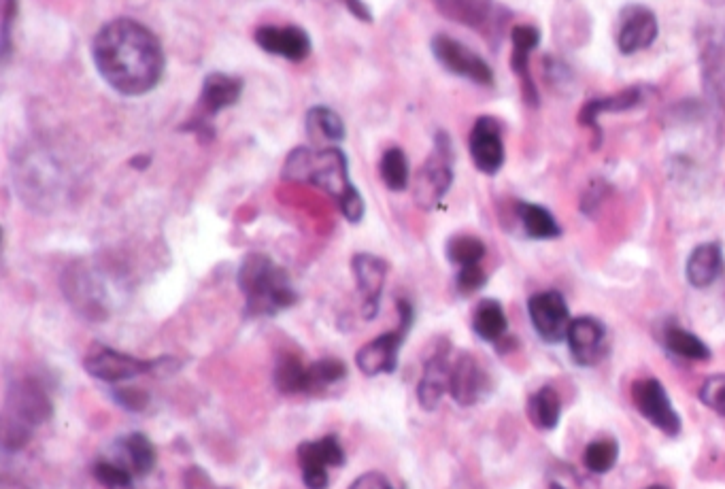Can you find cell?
Wrapping results in <instances>:
<instances>
[{
    "mask_svg": "<svg viewBox=\"0 0 725 489\" xmlns=\"http://www.w3.org/2000/svg\"><path fill=\"white\" fill-rule=\"evenodd\" d=\"M632 394L638 411L643 413L655 428H660L668 436L679 434L681 419L677 411L672 409L668 394L660 381L657 379L636 381L632 387Z\"/></svg>",
    "mask_w": 725,
    "mask_h": 489,
    "instance_id": "obj_10",
    "label": "cell"
},
{
    "mask_svg": "<svg viewBox=\"0 0 725 489\" xmlns=\"http://www.w3.org/2000/svg\"><path fill=\"white\" fill-rule=\"evenodd\" d=\"M345 375H347V368L339 360L326 358V360L313 362L309 366V392L326 390V387L334 385L336 381L345 379Z\"/></svg>",
    "mask_w": 725,
    "mask_h": 489,
    "instance_id": "obj_34",
    "label": "cell"
},
{
    "mask_svg": "<svg viewBox=\"0 0 725 489\" xmlns=\"http://www.w3.org/2000/svg\"><path fill=\"white\" fill-rule=\"evenodd\" d=\"M254 39L264 52L290 62H302L311 54V37L300 26H260Z\"/></svg>",
    "mask_w": 725,
    "mask_h": 489,
    "instance_id": "obj_15",
    "label": "cell"
},
{
    "mask_svg": "<svg viewBox=\"0 0 725 489\" xmlns=\"http://www.w3.org/2000/svg\"><path fill=\"white\" fill-rule=\"evenodd\" d=\"M171 362L173 360H168V358L141 360V358L128 356V353L103 347L98 351H92L90 356L83 360V368H86L88 373L98 381L122 383V381L134 379L139 375H147V373H164L162 368Z\"/></svg>",
    "mask_w": 725,
    "mask_h": 489,
    "instance_id": "obj_7",
    "label": "cell"
},
{
    "mask_svg": "<svg viewBox=\"0 0 725 489\" xmlns=\"http://www.w3.org/2000/svg\"><path fill=\"white\" fill-rule=\"evenodd\" d=\"M647 489H668V487H664V485H651V487H647Z\"/></svg>",
    "mask_w": 725,
    "mask_h": 489,
    "instance_id": "obj_43",
    "label": "cell"
},
{
    "mask_svg": "<svg viewBox=\"0 0 725 489\" xmlns=\"http://www.w3.org/2000/svg\"><path fill=\"white\" fill-rule=\"evenodd\" d=\"M451 364L447 360V351H438L426 362L424 377L417 385V400L421 409L434 411L441 404L443 396L449 392Z\"/></svg>",
    "mask_w": 725,
    "mask_h": 489,
    "instance_id": "obj_21",
    "label": "cell"
},
{
    "mask_svg": "<svg viewBox=\"0 0 725 489\" xmlns=\"http://www.w3.org/2000/svg\"><path fill=\"white\" fill-rule=\"evenodd\" d=\"M243 79L228 73H211L202 81L200 88V113L215 117L224 109L234 107L243 94Z\"/></svg>",
    "mask_w": 725,
    "mask_h": 489,
    "instance_id": "obj_19",
    "label": "cell"
},
{
    "mask_svg": "<svg viewBox=\"0 0 725 489\" xmlns=\"http://www.w3.org/2000/svg\"><path fill=\"white\" fill-rule=\"evenodd\" d=\"M305 126L313 141L341 143L345 139V122L341 115L330 107H313L307 111Z\"/></svg>",
    "mask_w": 725,
    "mask_h": 489,
    "instance_id": "obj_23",
    "label": "cell"
},
{
    "mask_svg": "<svg viewBox=\"0 0 725 489\" xmlns=\"http://www.w3.org/2000/svg\"><path fill=\"white\" fill-rule=\"evenodd\" d=\"M298 464L302 470V481L309 489H326L328 468L345 464V451L341 441L334 434L319 438V441H305L298 447Z\"/></svg>",
    "mask_w": 725,
    "mask_h": 489,
    "instance_id": "obj_9",
    "label": "cell"
},
{
    "mask_svg": "<svg viewBox=\"0 0 725 489\" xmlns=\"http://www.w3.org/2000/svg\"><path fill=\"white\" fill-rule=\"evenodd\" d=\"M283 179L309 183L339 202L347 222L364 217V198L349 179V162L341 147H298L285 160Z\"/></svg>",
    "mask_w": 725,
    "mask_h": 489,
    "instance_id": "obj_2",
    "label": "cell"
},
{
    "mask_svg": "<svg viewBox=\"0 0 725 489\" xmlns=\"http://www.w3.org/2000/svg\"><path fill=\"white\" fill-rule=\"evenodd\" d=\"M381 179L392 192L407 190L409 185V160L407 154L400 147L385 149V154L379 164Z\"/></svg>",
    "mask_w": 725,
    "mask_h": 489,
    "instance_id": "obj_31",
    "label": "cell"
},
{
    "mask_svg": "<svg viewBox=\"0 0 725 489\" xmlns=\"http://www.w3.org/2000/svg\"><path fill=\"white\" fill-rule=\"evenodd\" d=\"M666 347L685 360L700 362V360L711 358V349H708L696 334H691L681 328H670L666 332Z\"/></svg>",
    "mask_w": 725,
    "mask_h": 489,
    "instance_id": "obj_32",
    "label": "cell"
},
{
    "mask_svg": "<svg viewBox=\"0 0 725 489\" xmlns=\"http://www.w3.org/2000/svg\"><path fill=\"white\" fill-rule=\"evenodd\" d=\"M273 377L281 394H309V366L294 356H281Z\"/></svg>",
    "mask_w": 725,
    "mask_h": 489,
    "instance_id": "obj_26",
    "label": "cell"
},
{
    "mask_svg": "<svg viewBox=\"0 0 725 489\" xmlns=\"http://www.w3.org/2000/svg\"><path fill=\"white\" fill-rule=\"evenodd\" d=\"M122 449L128 460V468L134 475L145 477L156 466V447L141 432H132L122 441Z\"/></svg>",
    "mask_w": 725,
    "mask_h": 489,
    "instance_id": "obj_28",
    "label": "cell"
},
{
    "mask_svg": "<svg viewBox=\"0 0 725 489\" xmlns=\"http://www.w3.org/2000/svg\"><path fill=\"white\" fill-rule=\"evenodd\" d=\"M351 268L362 296V315L364 319H375L381 307L387 262L373 254H356L351 260Z\"/></svg>",
    "mask_w": 725,
    "mask_h": 489,
    "instance_id": "obj_13",
    "label": "cell"
},
{
    "mask_svg": "<svg viewBox=\"0 0 725 489\" xmlns=\"http://www.w3.org/2000/svg\"><path fill=\"white\" fill-rule=\"evenodd\" d=\"M447 20L472 30H487L500 22V9L494 0H432Z\"/></svg>",
    "mask_w": 725,
    "mask_h": 489,
    "instance_id": "obj_17",
    "label": "cell"
},
{
    "mask_svg": "<svg viewBox=\"0 0 725 489\" xmlns=\"http://www.w3.org/2000/svg\"><path fill=\"white\" fill-rule=\"evenodd\" d=\"M345 5L351 11V15H356L358 20L373 22V13H370V9L362 3V0H345Z\"/></svg>",
    "mask_w": 725,
    "mask_h": 489,
    "instance_id": "obj_42",
    "label": "cell"
},
{
    "mask_svg": "<svg viewBox=\"0 0 725 489\" xmlns=\"http://www.w3.org/2000/svg\"><path fill=\"white\" fill-rule=\"evenodd\" d=\"M398 313H400V324L394 332H385L377 336V339L366 343L358 351L356 364L362 375L366 377L392 375L396 370L400 347L413 326V307L409 305V300H398Z\"/></svg>",
    "mask_w": 725,
    "mask_h": 489,
    "instance_id": "obj_6",
    "label": "cell"
},
{
    "mask_svg": "<svg viewBox=\"0 0 725 489\" xmlns=\"http://www.w3.org/2000/svg\"><path fill=\"white\" fill-rule=\"evenodd\" d=\"M470 156L475 166L485 175H496L504 164L502 128L494 117H479L470 130Z\"/></svg>",
    "mask_w": 725,
    "mask_h": 489,
    "instance_id": "obj_12",
    "label": "cell"
},
{
    "mask_svg": "<svg viewBox=\"0 0 725 489\" xmlns=\"http://www.w3.org/2000/svg\"><path fill=\"white\" fill-rule=\"evenodd\" d=\"M349 489H396L381 472H366L351 483Z\"/></svg>",
    "mask_w": 725,
    "mask_h": 489,
    "instance_id": "obj_40",
    "label": "cell"
},
{
    "mask_svg": "<svg viewBox=\"0 0 725 489\" xmlns=\"http://www.w3.org/2000/svg\"><path fill=\"white\" fill-rule=\"evenodd\" d=\"M485 273L479 264H470V266H462L458 273V290L462 294H475L479 292L485 285Z\"/></svg>",
    "mask_w": 725,
    "mask_h": 489,
    "instance_id": "obj_38",
    "label": "cell"
},
{
    "mask_svg": "<svg viewBox=\"0 0 725 489\" xmlns=\"http://www.w3.org/2000/svg\"><path fill=\"white\" fill-rule=\"evenodd\" d=\"M432 54L438 64L453 75L479 83V86H492L494 83V71L490 69V64L449 35H436L432 39Z\"/></svg>",
    "mask_w": 725,
    "mask_h": 489,
    "instance_id": "obj_8",
    "label": "cell"
},
{
    "mask_svg": "<svg viewBox=\"0 0 725 489\" xmlns=\"http://www.w3.org/2000/svg\"><path fill=\"white\" fill-rule=\"evenodd\" d=\"M490 390V383H487L485 370L479 366V362L462 353V356L451 364V381H449V394L453 400L460 404V407H472L477 404Z\"/></svg>",
    "mask_w": 725,
    "mask_h": 489,
    "instance_id": "obj_16",
    "label": "cell"
},
{
    "mask_svg": "<svg viewBox=\"0 0 725 489\" xmlns=\"http://www.w3.org/2000/svg\"><path fill=\"white\" fill-rule=\"evenodd\" d=\"M560 413H562V402L553 387H543V390H538L530 398L528 415L536 428H541V430L555 428L560 421Z\"/></svg>",
    "mask_w": 725,
    "mask_h": 489,
    "instance_id": "obj_27",
    "label": "cell"
},
{
    "mask_svg": "<svg viewBox=\"0 0 725 489\" xmlns=\"http://www.w3.org/2000/svg\"><path fill=\"white\" fill-rule=\"evenodd\" d=\"M640 100H643V90L640 88H628L623 90L619 94H613V96H604V98H596V100H589V103L581 109V124L585 126H592V128H598L596 120L598 115L602 113H609V111H626V109H632L636 107Z\"/></svg>",
    "mask_w": 725,
    "mask_h": 489,
    "instance_id": "obj_24",
    "label": "cell"
},
{
    "mask_svg": "<svg viewBox=\"0 0 725 489\" xmlns=\"http://www.w3.org/2000/svg\"><path fill=\"white\" fill-rule=\"evenodd\" d=\"M530 319L534 330L543 336L547 343H560L568 336L570 313L566 300L558 292H543L530 298Z\"/></svg>",
    "mask_w": 725,
    "mask_h": 489,
    "instance_id": "obj_11",
    "label": "cell"
},
{
    "mask_svg": "<svg viewBox=\"0 0 725 489\" xmlns=\"http://www.w3.org/2000/svg\"><path fill=\"white\" fill-rule=\"evenodd\" d=\"M472 328L483 341L496 343L507 332V315L498 300H483L472 315Z\"/></svg>",
    "mask_w": 725,
    "mask_h": 489,
    "instance_id": "obj_25",
    "label": "cell"
},
{
    "mask_svg": "<svg viewBox=\"0 0 725 489\" xmlns=\"http://www.w3.org/2000/svg\"><path fill=\"white\" fill-rule=\"evenodd\" d=\"M453 181V145L447 132H438L434 139V149L419 168L415 179V202L421 209H432L441 202L451 188Z\"/></svg>",
    "mask_w": 725,
    "mask_h": 489,
    "instance_id": "obj_5",
    "label": "cell"
},
{
    "mask_svg": "<svg viewBox=\"0 0 725 489\" xmlns=\"http://www.w3.org/2000/svg\"><path fill=\"white\" fill-rule=\"evenodd\" d=\"M551 489H564V487H562L560 483H553V485H551Z\"/></svg>",
    "mask_w": 725,
    "mask_h": 489,
    "instance_id": "obj_44",
    "label": "cell"
},
{
    "mask_svg": "<svg viewBox=\"0 0 725 489\" xmlns=\"http://www.w3.org/2000/svg\"><path fill=\"white\" fill-rule=\"evenodd\" d=\"M115 400L128 411H143L147 407V396L141 390H117Z\"/></svg>",
    "mask_w": 725,
    "mask_h": 489,
    "instance_id": "obj_41",
    "label": "cell"
},
{
    "mask_svg": "<svg viewBox=\"0 0 725 489\" xmlns=\"http://www.w3.org/2000/svg\"><path fill=\"white\" fill-rule=\"evenodd\" d=\"M568 347L581 366L596 364L604 353V326L594 317H577L568 328Z\"/></svg>",
    "mask_w": 725,
    "mask_h": 489,
    "instance_id": "obj_18",
    "label": "cell"
},
{
    "mask_svg": "<svg viewBox=\"0 0 725 489\" xmlns=\"http://www.w3.org/2000/svg\"><path fill=\"white\" fill-rule=\"evenodd\" d=\"M700 400L708 409L725 417V375L708 377L700 387Z\"/></svg>",
    "mask_w": 725,
    "mask_h": 489,
    "instance_id": "obj_37",
    "label": "cell"
},
{
    "mask_svg": "<svg viewBox=\"0 0 725 489\" xmlns=\"http://www.w3.org/2000/svg\"><path fill=\"white\" fill-rule=\"evenodd\" d=\"M723 268V254L717 243H704L698 245L687 260V281L694 288L702 290L713 285L715 279L721 275Z\"/></svg>",
    "mask_w": 725,
    "mask_h": 489,
    "instance_id": "obj_22",
    "label": "cell"
},
{
    "mask_svg": "<svg viewBox=\"0 0 725 489\" xmlns=\"http://www.w3.org/2000/svg\"><path fill=\"white\" fill-rule=\"evenodd\" d=\"M657 39V18L655 13L643 5H630L621 11L617 45L621 54L643 52Z\"/></svg>",
    "mask_w": 725,
    "mask_h": 489,
    "instance_id": "obj_14",
    "label": "cell"
},
{
    "mask_svg": "<svg viewBox=\"0 0 725 489\" xmlns=\"http://www.w3.org/2000/svg\"><path fill=\"white\" fill-rule=\"evenodd\" d=\"M704 81L725 107V39L704 45Z\"/></svg>",
    "mask_w": 725,
    "mask_h": 489,
    "instance_id": "obj_30",
    "label": "cell"
},
{
    "mask_svg": "<svg viewBox=\"0 0 725 489\" xmlns=\"http://www.w3.org/2000/svg\"><path fill=\"white\" fill-rule=\"evenodd\" d=\"M239 290L245 296V309L251 317H273L296 305L298 294L290 275L273 258L249 254L239 266Z\"/></svg>",
    "mask_w": 725,
    "mask_h": 489,
    "instance_id": "obj_3",
    "label": "cell"
},
{
    "mask_svg": "<svg viewBox=\"0 0 725 489\" xmlns=\"http://www.w3.org/2000/svg\"><path fill=\"white\" fill-rule=\"evenodd\" d=\"M485 256V245L477 239V236H453V239L447 243V258L455 264V266H470V264H479Z\"/></svg>",
    "mask_w": 725,
    "mask_h": 489,
    "instance_id": "obj_33",
    "label": "cell"
},
{
    "mask_svg": "<svg viewBox=\"0 0 725 489\" xmlns=\"http://www.w3.org/2000/svg\"><path fill=\"white\" fill-rule=\"evenodd\" d=\"M619 455V447L615 441H609V438H602V441H594L585 449V466L596 472V475H604L609 472Z\"/></svg>",
    "mask_w": 725,
    "mask_h": 489,
    "instance_id": "obj_35",
    "label": "cell"
},
{
    "mask_svg": "<svg viewBox=\"0 0 725 489\" xmlns=\"http://www.w3.org/2000/svg\"><path fill=\"white\" fill-rule=\"evenodd\" d=\"M94 477L107 489H134L132 470L124 464H115L109 460H100L94 466Z\"/></svg>",
    "mask_w": 725,
    "mask_h": 489,
    "instance_id": "obj_36",
    "label": "cell"
},
{
    "mask_svg": "<svg viewBox=\"0 0 725 489\" xmlns=\"http://www.w3.org/2000/svg\"><path fill=\"white\" fill-rule=\"evenodd\" d=\"M49 417H52V402L37 383L22 381L15 385L7 400L5 451L22 449L32 428L45 424Z\"/></svg>",
    "mask_w": 725,
    "mask_h": 489,
    "instance_id": "obj_4",
    "label": "cell"
},
{
    "mask_svg": "<svg viewBox=\"0 0 725 489\" xmlns=\"http://www.w3.org/2000/svg\"><path fill=\"white\" fill-rule=\"evenodd\" d=\"M18 13V0H3V60H9L11 54V30L13 18Z\"/></svg>",
    "mask_w": 725,
    "mask_h": 489,
    "instance_id": "obj_39",
    "label": "cell"
},
{
    "mask_svg": "<svg viewBox=\"0 0 725 489\" xmlns=\"http://www.w3.org/2000/svg\"><path fill=\"white\" fill-rule=\"evenodd\" d=\"M98 75L117 94L143 96L158 88L166 71L160 39L137 20L117 18L98 30L92 43Z\"/></svg>",
    "mask_w": 725,
    "mask_h": 489,
    "instance_id": "obj_1",
    "label": "cell"
},
{
    "mask_svg": "<svg viewBox=\"0 0 725 489\" xmlns=\"http://www.w3.org/2000/svg\"><path fill=\"white\" fill-rule=\"evenodd\" d=\"M519 219L530 239H555L562 232L545 207L530 205V202H519Z\"/></svg>",
    "mask_w": 725,
    "mask_h": 489,
    "instance_id": "obj_29",
    "label": "cell"
},
{
    "mask_svg": "<svg viewBox=\"0 0 725 489\" xmlns=\"http://www.w3.org/2000/svg\"><path fill=\"white\" fill-rule=\"evenodd\" d=\"M511 41H513V56H511V64L515 75L521 79V86H524V96L530 105L538 103V92L534 81L530 77V54L536 49L538 41H541V32H538L536 26L530 24H521L515 26L511 32Z\"/></svg>",
    "mask_w": 725,
    "mask_h": 489,
    "instance_id": "obj_20",
    "label": "cell"
}]
</instances>
